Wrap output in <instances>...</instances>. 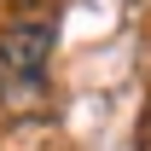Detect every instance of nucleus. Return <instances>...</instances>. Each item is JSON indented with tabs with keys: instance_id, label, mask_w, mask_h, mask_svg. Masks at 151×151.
<instances>
[{
	"instance_id": "1",
	"label": "nucleus",
	"mask_w": 151,
	"mask_h": 151,
	"mask_svg": "<svg viewBox=\"0 0 151 151\" xmlns=\"http://www.w3.org/2000/svg\"><path fill=\"white\" fill-rule=\"evenodd\" d=\"M52 41H58V29L47 18L0 29V87H12V81H41L47 58H52Z\"/></svg>"
},
{
	"instance_id": "2",
	"label": "nucleus",
	"mask_w": 151,
	"mask_h": 151,
	"mask_svg": "<svg viewBox=\"0 0 151 151\" xmlns=\"http://www.w3.org/2000/svg\"><path fill=\"white\" fill-rule=\"evenodd\" d=\"M12 6H41V0H12Z\"/></svg>"
}]
</instances>
